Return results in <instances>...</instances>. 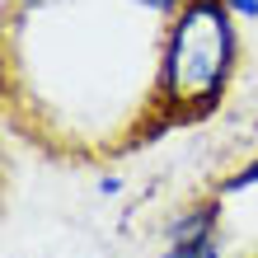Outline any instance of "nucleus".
Segmentation results:
<instances>
[{"mask_svg":"<svg viewBox=\"0 0 258 258\" xmlns=\"http://www.w3.org/2000/svg\"><path fill=\"white\" fill-rule=\"evenodd\" d=\"M132 5H141V10H155V14H169V10H183L188 0H132Z\"/></svg>","mask_w":258,"mask_h":258,"instance_id":"nucleus-3","label":"nucleus"},{"mask_svg":"<svg viewBox=\"0 0 258 258\" xmlns=\"http://www.w3.org/2000/svg\"><path fill=\"white\" fill-rule=\"evenodd\" d=\"M164 258H221L216 244V207H192L169 225V253Z\"/></svg>","mask_w":258,"mask_h":258,"instance_id":"nucleus-2","label":"nucleus"},{"mask_svg":"<svg viewBox=\"0 0 258 258\" xmlns=\"http://www.w3.org/2000/svg\"><path fill=\"white\" fill-rule=\"evenodd\" d=\"M235 28L225 0H188L174 14V28L160 52V99L174 117L207 113L230 85Z\"/></svg>","mask_w":258,"mask_h":258,"instance_id":"nucleus-1","label":"nucleus"},{"mask_svg":"<svg viewBox=\"0 0 258 258\" xmlns=\"http://www.w3.org/2000/svg\"><path fill=\"white\" fill-rule=\"evenodd\" d=\"M28 5H56V0H28Z\"/></svg>","mask_w":258,"mask_h":258,"instance_id":"nucleus-5","label":"nucleus"},{"mask_svg":"<svg viewBox=\"0 0 258 258\" xmlns=\"http://www.w3.org/2000/svg\"><path fill=\"white\" fill-rule=\"evenodd\" d=\"M230 10H239V14H249V19H258V0H225Z\"/></svg>","mask_w":258,"mask_h":258,"instance_id":"nucleus-4","label":"nucleus"}]
</instances>
